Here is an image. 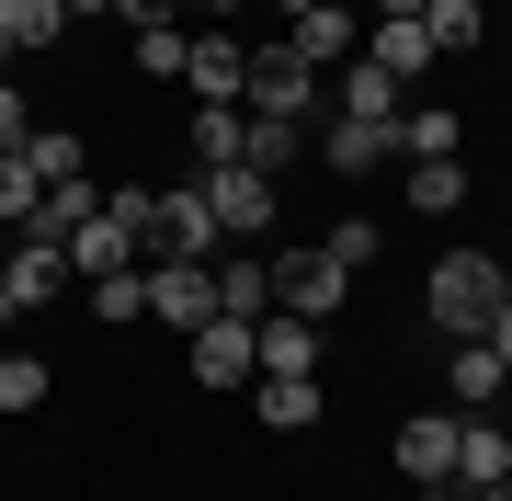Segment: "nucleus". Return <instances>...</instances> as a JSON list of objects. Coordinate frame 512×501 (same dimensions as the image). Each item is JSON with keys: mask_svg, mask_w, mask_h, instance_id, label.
<instances>
[{"mask_svg": "<svg viewBox=\"0 0 512 501\" xmlns=\"http://www.w3.org/2000/svg\"><path fill=\"white\" fill-rule=\"evenodd\" d=\"M501 297H512L501 251H444V262H433V285H421V308H433V331H444V342H478V331L501 319Z\"/></svg>", "mask_w": 512, "mask_h": 501, "instance_id": "obj_1", "label": "nucleus"}, {"mask_svg": "<svg viewBox=\"0 0 512 501\" xmlns=\"http://www.w3.org/2000/svg\"><path fill=\"white\" fill-rule=\"evenodd\" d=\"M239 114H262V126H319L330 114V80L296 57L285 35L274 46H251V80H239Z\"/></svg>", "mask_w": 512, "mask_h": 501, "instance_id": "obj_2", "label": "nucleus"}, {"mask_svg": "<svg viewBox=\"0 0 512 501\" xmlns=\"http://www.w3.org/2000/svg\"><path fill=\"white\" fill-rule=\"evenodd\" d=\"M205 205H217V228L228 240H274V171H251V160H217V171H194Z\"/></svg>", "mask_w": 512, "mask_h": 501, "instance_id": "obj_3", "label": "nucleus"}, {"mask_svg": "<svg viewBox=\"0 0 512 501\" xmlns=\"http://www.w3.org/2000/svg\"><path fill=\"white\" fill-rule=\"evenodd\" d=\"M228 251V228H217V205H205V183H171L160 194V240H148V262H217Z\"/></svg>", "mask_w": 512, "mask_h": 501, "instance_id": "obj_4", "label": "nucleus"}, {"mask_svg": "<svg viewBox=\"0 0 512 501\" xmlns=\"http://www.w3.org/2000/svg\"><path fill=\"white\" fill-rule=\"evenodd\" d=\"M342 297H353V274H342L330 251H274V308H285V319H319V331H330Z\"/></svg>", "mask_w": 512, "mask_h": 501, "instance_id": "obj_5", "label": "nucleus"}, {"mask_svg": "<svg viewBox=\"0 0 512 501\" xmlns=\"http://www.w3.org/2000/svg\"><path fill=\"white\" fill-rule=\"evenodd\" d=\"M251 331H262V319H205V331H183L194 353H183V365H194V388H251V376H262V353H251Z\"/></svg>", "mask_w": 512, "mask_h": 501, "instance_id": "obj_6", "label": "nucleus"}, {"mask_svg": "<svg viewBox=\"0 0 512 501\" xmlns=\"http://www.w3.org/2000/svg\"><path fill=\"white\" fill-rule=\"evenodd\" d=\"M399 479L456 501V410H421V422H399Z\"/></svg>", "mask_w": 512, "mask_h": 501, "instance_id": "obj_7", "label": "nucleus"}, {"mask_svg": "<svg viewBox=\"0 0 512 501\" xmlns=\"http://www.w3.org/2000/svg\"><path fill=\"white\" fill-rule=\"evenodd\" d=\"M512 479V422H490V410H456V490L490 501Z\"/></svg>", "mask_w": 512, "mask_h": 501, "instance_id": "obj_8", "label": "nucleus"}, {"mask_svg": "<svg viewBox=\"0 0 512 501\" xmlns=\"http://www.w3.org/2000/svg\"><path fill=\"white\" fill-rule=\"evenodd\" d=\"M148 319L205 331V319H217V262H148Z\"/></svg>", "mask_w": 512, "mask_h": 501, "instance_id": "obj_9", "label": "nucleus"}, {"mask_svg": "<svg viewBox=\"0 0 512 501\" xmlns=\"http://www.w3.org/2000/svg\"><path fill=\"white\" fill-rule=\"evenodd\" d=\"M239 80H251V46H239V35H217V23L183 35V92L194 103H239Z\"/></svg>", "mask_w": 512, "mask_h": 501, "instance_id": "obj_10", "label": "nucleus"}, {"mask_svg": "<svg viewBox=\"0 0 512 501\" xmlns=\"http://www.w3.org/2000/svg\"><path fill=\"white\" fill-rule=\"evenodd\" d=\"M69 297V251H35V240H12V262H0V319H23V308H57Z\"/></svg>", "mask_w": 512, "mask_h": 501, "instance_id": "obj_11", "label": "nucleus"}, {"mask_svg": "<svg viewBox=\"0 0 512 501\" xmlns=\"http://www.w3.org/2000/svg\"><path fill=\"white\" fill-rule=\"evenodd\" d=\"M285 46L308 57V69H342V57L365 46V12H342V0H308V12H285Z\"/></svg>", "mask_w": 512, "mask_h": 501, "instance_id": "obj_12", "label": "nucleus"}, {"mask_svg": "<svg viewBox=\"0 0 512 501\" xmlns=\"http://www.w3.org/2000/svg\"><path fill=\"white\" fill-rule=\"evenodd\" d=\"M399 80L376 69V57H342V69H330V114H353V126H399Z\"/></svg>", "mask_w": 512, "mask_h": 501, "instance_id": "obj_13", "label": "nucleus"}, {"mask_svg": "<svg viewBox=\"0 0 512 501\" xmlns=\"http://www.w3.org/2000/svg\"><path fill=\"white\" fill-rule=\"evenodd\" d=\"M308 160H319V171H376V160H399V126H353V114H319Z\"/></svg>", "mask_w": 512, "mask_h": 501, "instance_id": "obj_14", "label": "nucleus"}, {"mask_svg": "<svg viewBox=\"0 0 512 501\" xmlns=\"http://www.w3.org/2000/svg\"><path fill=\"white\" fill-rule=\"evenodd\" d=\"M251 353H262V376H319L330 342H319V319H285V308H274V319L251 331Z\"/></svg>", "mask_w": 512, "mask_h": 501, "instance_id": "obj_15", "label": "nucleus"}, {"mask_svg": "<svg viewBox=\"0 0 512 501\" xmlns=\"http://www.w3.org/2000/svg\"><path fill=\"white\" fill-rule=\"evenodd\" d=\"M353 57H376V69H387V80H399V92H410V80H421V69H433V35H421V12H399V23H387V12H376V35H365V46H353Z\"/></svg>", "mask_w": 512, "mask_h": 501, "instance_id": "obj_16", "label": "nucleus"}, {"mask_svg": "<svg viewBox=\"0 0 512 501\" xmlns=\"http://www.w3.org/2000/svg\"><path fill=\"white\" fill-rule=\"evenodd\" d=\"M217 308L228 319H274V262L262 251H217Z\"/></svg>", "mask_w": 512, "mask_h": 501, "instance_id": "obj_17", "label": "nucleus"}, {"mask_svg": "<svg viewBox=\"0 0 512 501\" xmlns=\"http://www.w3.org/2000/svg\"><path fill=\"white\" fill-rule=\"evenodd\" d=\"M444 388H456V410H490L512 376H501V353H490V342H444Z\"/></svg>", "mask_w": 512, "mask_h": 501, "instance_id": "obj_18", "label": "nucleus"}, {"mask_svg": "<svg viewBox=\"0 0 512 501\" xmlns=\"http://www.w3.org/2000/svg\"><path fill=\"white\" fill-rule=\"evenodd\" d=\"M319 410H330L319 376H262V433H319Z\"/></svg>", "mask_w": 512, "mask_h": 501, "instance_id": "obj_19", "label": "nucleus"}, {"mask_svg": "<svg viewBox=\"0 0 512 501\" xmlns=\"http://www.w3.org/2000/svg\"><path fill=\"white\" fill-rule=\"evenodd\" d=\"M126 262H148V251H137V228H114V217H92V228H80V240H69V274H80V285L126 274Z\"/></svg>", "mask_w": 512, "mask_h": 501, "instance_id": "obj_20", "label": "nucleus"}, {"mask_svg": "<svg viewBox=\"0 0 512 501\" xmlns=\"http://www.w3.org/2000/svg\"><path fill=\"white\" fill-rule=\"evenodd\" d=\"M239 137H251V114H239V103H194L183 149H194V171H217V160H239Z\"/></svg>", "mask_w": 512, "mask_h": 501, "instance_id": "obj_21", "label": "nucleus"}, {"mask_svg": "<svg viewBox=\"0 0 512 501\" xmlns=\"http://www.w3.org/2000/svg\"><path fill=\"white\" fill-rule=\"evenodd\" d=\"M0 35H12V57H46L69 35V0H0Z\"/></svg>", "mask_w": 512, "mask_h": 501, "instance_id": "obj_22", "label": "nucleus"}, {"mask_svg": "<svg viewBox=\"0 0 512 501\" xmlns=\"http://www.w3.org/2000/svg\"><path fill=\"white\" fill-rule=\"evenodd\" d=\"M421 35H433V57H467L490 35V12H478V0H421Z\"/></svg>", "mask_w": 512, "mask_h": 501, "instance_id": "obj_23", "label": "nucleus"}, {"mask_svg": "<svg viewBox=\"0 0 512 501\" xmlns=\"http://www.w3.org/2000/svg\"><path fill=\"white\" fill-rule=\"evenodd\" d=\"M399 160H456V114L444 103H399Z\"/></svg>", "mask_w": 512, "mask_h": 501, "instance_id": "obj_24", "label": "nucleus"}, {"mask_svg": "<svg viewBox=\"0 0 512 501\" xmlns=\"http://www.w3.org/2000/svg\"><path fill=\"white\" fill-rule=\"evenodd\" d=\"M410 205L421 217H456L467 205V160H410Z\"/></svg>", "mask_w": 512, "mask_h": 501, "instance_id": "obj_25", "label": "nucleus"}, {"mask_svg": "<svg viewBox=\"0 0 512 501\" xmlns=\"http://www.w3.org/2000/svg\"><path fill=\"white\" fill-rule=\"evenodd\" d=\"M92 319H103V331L148 319V262H126V274H103V285H92Z\"/></svg>", "mask_w": 512, "mask_h": 501, "instance_id": "obj_26", "label": "nucleus"}, {"mask_svg": "<svg viewBox=\"0 0 512 501\" xmlns=\"http://www.w3.org/2000/svg\"><path fill=\"white\" fill-rule=\"evenodd\" d=\"M80 160H92V149H80L69 126H35V137H23V171H35V183H69Z\"/></svg>", "mask_w": 512, "mask_h": 501, "instance_id": "obj_27", "label": "nucleus"}, {"mask_svg": "<svg viewBox=\"0 0 512 501\" xmlns=\"http://www.w3.org/2000/svg\"><path fill=\"white\" fill-rule=\"evenodd\" d=\"M239 160H251V171H285V160H308V126H262V114H251Z\"/></svg>", "mask_w": 512, "mask_h": 501, "instance_id": "obj_28", "label": "nucleus"}, {"mask_svg": "<svg viewBox=\"0 0 512 501\" xmlns=\"http://www.w3.org/2000/svg\"><path fill=\"white\" fill-rule=\"evenodd\" d=\"M103 217H114V228H137V251L160 240V194H148V183H114V194H103Z\"/></svg>", "mask_w": 512, "mask_h": 501, "instance_id": "obj_29", "label": "nucleus"}, {"mask_svg": "<svg viewBox=\"0 0 512 501\" xmlns=\"http://www.w3.org/2000/svg\"><path fill=\"white\" fill-rule=\"evenodd\" d=\"M137 69L148 80H183V23H137Z\"/></svg>", "mask_w": 512, "mask_h": 501, "instance_id": "obj_30", "label": "nucleus"}, {"mask_svg": "<svg viewBox=\"0 0 512 501\" xmlns=\"http://www.w3.org/2000/svg\"><path fill=\"white\" fill-rule=\"evenodd\" d=\"M0 410H46V365L35 353H0Z\"/></svg>", "mask_w": 512, "mask_h": 501, "instance_id": "obj_31", "label": "nucleus"}, {"mask_svg": "<svg viewBox=\"0 0 512 501\" xmlns=\"http://www.w3.org/2000/svg\"><path fill=\"white\" fill-rule=\"evenodd\" d=\"M35 171H23V149H0V228H23V217H35Z\"/></svg>", "mask_w": 512, "mask_h": 501, "instance_id": "obj_32", "label": "nucleus"}, {"mask_svg": "<svg viewBox=\"0 0 512 501\" xmlns=\"http://www.w3.org/2000/svg\"><path fill=\"white\" fill-rule=\"evenodd\" d=\"M330 262H342V274L353 285H365V262H376V217H342V228H330V240H319Z\"/></svg>", "mask_w": 512, "mask_h": 501, "instance_id": "obj_33", "label": "nucleus"}, {"mask_svg": "<svg viewBox=\"0 0 512 501\" xmlns=\"http://www.w3.org/2000/svg\"><path fill=\"white\" fill-rule=\"evenodd\" d=\"M23 137H35V114H23V92L0 80V149H23Z\"/></svg>", "mask_w": 512, "mask_h": 501, "instance_id": "obj_34", "label": "nucleus"}, {"mask_svg": "<svg viewBox=\"0 0 512 501\" xmlns=\"http://www.w3.org/2000/svg\"><path fill=\"white\" fill-rule=\"evenodd\" d=\"M103 12L126 23V35H137V23H183V12H171V0H103Z\"/></svg>", "mask_w": 512, "mask_h": 501, "instance_id": "obj_35", "label": "nucleus"}, {"mask_svg": "<svg viewBox=\"0 0 512 501\" xmlns=\"http://www.w3.org/2000/svg\"><path fill=\"white\" fill-rule=\"evenodd\" d=\"M478 342H490V353H501V376H512V297H501V319H490Z\"/></svg>", "mask_w": 512, "mask_h": 501, "instance_id": "obj_36", "label": "nucleus"}, {"mask_svg": "<svg viewBox=\"0 0 512 501\" xmlns=\"http://www.w3.org/2000/svg\"><path fill=\"white\" fill-rule=\"evenodd\" d=\"M171 12H205V23H217V12H228V0H171Z\"/></svg>", "mask_w": 512, "mask_h": 501, "instance_id": "obj_37", "label": "nucleus"}, {"mask_svg": "<svg viewBox=\"0 0 512 501\" xmlns=\"http://www.w3.org/2000/svg\"><path fill=\"white\" fill-rule=\"evenodd\" d=\"M365 12H387V23H399V12H421V0H365Z\"/></svg>", "mask_w": 512, "mask_h": 501, "instance_id": "obj_38", "label": "nucleus"}, {"mask_svg": "<svg viewBox=\"0 0 512 501\" xmlns=\"http://www.w3.org/2000/svg\"><path fill=\"white\" fill-rule=\"evenodd\" d=\"M92 12H103V0H69V23H92Z\"/></svg>", "mask_w": 512, "mask_h": 501, "instance_id": "obj_39", "label": "nucleus"}, {"mask_svg": "<svg viewBox=\"0 0 512 501\" xmlns=\"http://www.w3.org/2000/svg\"><path fill=\"white\" fill-rule=\"evenodd\" d=\"M0 80H12V35H0Z\"/></svg>", "mask_w": 512, "mask_h": 501, "instance_id": "obj_40", "label": "nucleus"}, {"mask_svg": "<svg viewBox=\"0 0 512 501\" xmlns=\"http://www.w3.org/2000/svg\"><path fill=\"white\" fill-rule=\"evenodd\" d=\"M342 12H365V0H342Z\"/></svg>", "mask_w": 512, "mask_h": 501, "instance_id": "obj_41", "label": "nucleus"}]
</instances>
